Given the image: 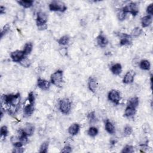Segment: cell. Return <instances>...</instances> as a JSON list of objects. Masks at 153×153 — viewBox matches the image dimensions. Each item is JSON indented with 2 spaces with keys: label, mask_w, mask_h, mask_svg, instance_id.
<instances>
[{
  "label": "cell",
  "mask_w": 153,
  "mask_h": 153,
  "mask_svg": "<svg viewBox=\"0 0 153 153\" xmlns=\"http://www.w3.org/2000/svg\"><path fill=\"white\" fill-rule=\"evenodd\" d=\"M5 7L1 5V7H0V14H3L5 13Z\"/></svg>",
  "instance_id": "41"
},
{
  "label": "cell",
  "mask_w": 153,
  "mask_h": 153,
  "mask_svg": "<svg viewBox=\"0 0 153 153\" xmlns=\"http://www.w3.org/2000/svg\"><path fill=\"white\" fill-rule=\"evenodd\" d=\"M120 37L121 38L120 41V46H130L132 44V37L130 36V35L126 34V33H122V34L120 35Z\"/></svg>",
  "instance_id": "9"
},
{
  "label": "cell",
  "mask_w": 153,
  "mask_h": 153,
  "mask_svg": "<svg viewBox=\"0 0 153 153\" xmlns=\"http://www.w3.org/2000/svg\"><path fill=\"white\" fill-rule=\"evenodd\" d=\"M10 26L9 25V24H6L5 25H4V27L3 28L2 30H1V37L3 38L4 35H5L7 32H9V31H10Z\"/></svg>",
  "instance_id": "35"
},
{
  "label": "cell",
  "mask_w": 153,
  "mask_h": 153,
  "mask_svg": "<svg viewBox=\"0 0 153 153\" xmlns=\"http://www.w3.org/2000/svg\"><path fill=\"white\" fill-rule=\"evenodd\" d=\"M80 124L78 123H74L69 127L68 133L72 136H75L78 134L79 131H80Z\"/></svg>",
  "instance_id": "15"
},
{
  "label": "cell",
  "mask_w": 153,
  "mask_h": 153,
  "mask_svg": "<svg viewBox=\"0 0 153 153\" xmlns=\"http://www.w3.org/2000/svg\"><path fill=\"white\" fill-rule=\"evenodd\" d=\"M87 119H88V120L89 121V122L91 123L96 122V120H97V118H96L95 112L92 111V112H89V114H87Z\"/></svg>",
  "instance_id": "29"
},
{
  "label": "cell",
  "mask_w": 153,
  "mask_h": 153,
  "mask_svg": "<svg viewBox=\"0 0 153 153\" xmlns=\"http://www.w3.org/2000/svg\"><path fill=\"white\" fill-rule=\"evenodd\" d=\"M38 87L43 90H47L51 86V83L44 79L39 78L37 80Z\"/></svg>",
  "instance_id": "11"
},
{
  "label": "cell",
  "mask_w": 153,
  "mask_h": 153,
  "mask_svg": "<svg viewBox=\"0 0 153 153\" xmlns=\"http://www.w3.org/2000/svg\"><path fill=\"white\" fill-rule=\"evenodd\" d=\"M23 132L28 137H30L32 136L35 131V126L32 124H26V125L24 129H22Z\"/></svg>",
  "instance_id": "13"
},
{
  "label": "cell",
  "mask_w": 153,
  "mask_h": 153,
  "mask_svg": "<svg viewBox=\"0 0 153 153\" xmlns=\"http://www.w3.org/2000/svg\"><path fill=\"white\" fill-rule=\"evenodd\" d=\"M139 103V98L138 97H133V98H132L131 99H130L128 100L127 106H131L136 108L138 107Z\"/></svg>",
  "instance_id": "23"
},
{
  "label": "cell",
  "mask_w": 153,
  "mask_h": 153,
  "mask_svg": "<svg viewBox=\"0 0 153 153\" xmlns=\"http://www.w3.org/2000/svg\"><path fill=\"white\" fill-rule=\"evenodd\" d=\"M24 151V149L22 148V147H19V148H16L14 147V148L13 151V152H16V153H22Z\"/></svg>",
  "instance_id": "40"
},
{
  "label": "cell",
  "mask_w": 153,
  "mask_h": 153,
  "mask_svg": "<svg viewBox=\"0 0 153 153\" xmlns=\"http://www.w3.org/2000/svg\"><path fill=\"white\" fill-rule=\"evenodd\" d=\"M105 128L106 131L110 133V134H114L116 132V129H115V127L114 126V124H113L110 120H107L105 122Z\"/></svg>",
  "instance_id": "18"
},
{
  "label": "cell",
  "mask_w": 153,
  "mask_h": 153,
  "mask_svg": "<svg viewBox=\"0 0 153 153\" xmlns=\"http://www.w3.org/2000/svg\"><path fill=\"white\" fill-rule=\"evenodd\" d=\"M51 83L56 87H60L64 83V72L62 70H58L52 74L50 77Z\"/></svg>",
  "instance_id": "2"
},
{
  "label": "cell",
  "mask_w": 153,
  "mask_h": 153,
  "mask_svg": "<svg viewBox=\"0 0 153 153\" xmlns=\"http://www.w3.org/2000/svg\"><path fill=\"white\" fill-rule=\"evenodd\" d=\"M48 20V16L46 13L39 12L37 13L36 18V24L38 28H43L46 25Z\"/></svg>",
  "instance_id": "6"
},
{
  "label": "cell",
  "mask_w": 153,
  "mask_h": 153,
  "mask_svg": "<svg viewBox=\"0 0 153 153\" xmlns=\"http://www.w3.org/2000/svg\"><path fill=\"white\" fill-rule=\"evenodd\" d=\"M146 12L147 13V14H148V15H150V16H152L153 14V4H150L148 7H147L146 8Z\"/></svg>",
  "instance_id": "37"
},
{
  "label": "cell",
  "mask_w": 153,
  "mask_h": 153,
  "mask_svg": "<svg viewBox=\"0 0 153 153\" xmlns=\"http://www.w3.org/2000/svg\"><path fill=\"white\" fill-rule=\"evenodd\" d=\"M23 50H16L10 54V58L14 62H19L25 57Z\"/></svg>",
  "instance_id": "8"
},
{
  "label": "cell",
  "mask_w": 153,
  "mask_h": 153,
  "mask_svg": "<svg viewBox=\"0 0 153 153\" xmlns=\"http://www.w3.org/2000/svg\"><path fill=\"white\" fill-rule=\"evenodd\" d=\"M19 63L22 66L25 67V68H28L30 66L31 64V62L27 57H25L19 62Z\"/></svg>",
  "instance_id": "30"
},
{
  "label": "cell",
  "mask_w": 153,
  "mask_h": 153,
  "mask_svg": "<svg viewBox=\"0 0 153 153\" xmlns=\"http://www.w3.org/2000/svg\"><path fill=\"white\" fill-rule=\"evenodd\" d=\"M9 133V130L8 128L6 126H3L1 127V130H0V134H1V137L5 138L7 137Z\"/></svg>",
  "instance_id": "33"
},
{
  "label": "cell",
  "mask_w": 153,
  "mask_h": 153,
  "mask_svg": "<svg viewBox=\"0 0 153 153\" xmlns=\"http://www.w3.org/2000/svg\"><path fill=\"white\" fill-rule=\"evenodd\" d=\"M96 42L100 47L104 48L108 44V39L103 33H100V34L96 37Z\"/></svg>",
  "instance_id": "10"
},
{
  "label": "cell",
  "mask_w": 153,
  "mask_h": 153,
  "mask_svg": "<svg viewBox=\"0 0 153 153\" xmlns=\"http://www.w3.org/2000/svg\"><path fill=\"white\" fill-rule=\"evenodd\" d=\"M134 152L133 146L130 145H127L121 150V153H132Z\"/></svg>",
  "instance_id": "31"
},
{
  "label": "cell",
  "mask_w": 153,
  "mask_h": 153,
  "mask_svg": "<svg viewBox=\"0 0 153 153\" xmlns=\"http://www.w3.org/2000/svg\"><path fill=\"white\" fill-rule=\"evenodd\" d=\"M71 101L68 98H64L59 101V110L62 114H69L71 110Z\"/></svg>",
  "instance_id": "3"
},
{
  "label": "cell",
  "mask_w": 153,
  "mask_h": 153,
  "mask_svg": "<svg viewBox=\"0 0 153 153\" xmlns=\"http://www.w3.org/2000/svg\"><path fill=\"white\" fill-rule=\"evenodd\" d=\"M34 104H30L26 105L24 108V114L25 117H30L34 111Z\"/></svg>",
  "instance_id": "14"
},
{
  "label": "cell",
  "mask_w": 153,
  "mask_h": 153,
  "mask_svg": "<svg viewBox=\"0 0 153 153\" xmlns=\"http://www.w3.org/2000/svg\"><path fill=\"white\" fill-rule=\"evenodd\" d=\"M97 81L93 77H90L88 80V87L90 91L95 93L97 89Z\"/></svg>",
  "instance_id": "16"
},
{
  "label": "cell",
  "mask_w": 153,
  "mask_h": 153,
  "mask_svg": "<svg viewBox=\"0 0 153 153\" xmlns=\"http://www.w3.org/2000/svg\"><path fill=\"white\" fill-rule=\"evenodd\" d=\"M49 142L46 141H44V142L41 144L40 146V148H39V152L41 153H46L47 152V149L49 148Z\"/></svg>",
  "instance_id": "28"
},
{
  "label": "cell",
  "mask_w": 153,
  "mask_h": 153,
  "mask_svg": "<svg viewBox=\"0 0 153 153\" xmlns=\"http://www.w3.org/2000/svg\"><path fill=\"white\" fill-rule=\"evenodd\" d=\"M126 16H127V14L125 12H124L122 9L119 10L118 12L117 13V18L118 20L120 21H123L125 19Z\"/></svg>",
  "instance_id": "32"
},
{
  "label": "cell",
  "mask_w": 153,
  "mask_h": 153,
  "mask_svg": "<svg viewBox=\"0 0 153 153\" xmlns=\"http://www.w3.org/2000/svg\"><path fill=\"white\" fill-rule=\"evenodd\" d=\"M133 132V129L130 126H126L124 129V135L126 137L130 136Z\"/></svg>",
  "instance_id": "34"
},
{
  "label": "cell",
  "mask_w": 153,
  "mask_h": 153,
  "mask_svg": "<svg viewBox=\"0 0 153 153\" xmlns=\"http://www.w3.org/2000/svg\"><path fill=\"white\" fill-rule=\"evenodd\" d=\"M28 100L29 101V103L30 104H34L35 96H34V93H33L32 92H30V93L28 94Z\"/></svg>",
  "instance_id": "36"
},
{
  "label": "cell",
  "mask_w": 153,
  "mask_h": 153,
  "mask_svg": "<svg viewBox=\"0 0 153 153\" xmlns=\"http://www.w3.org/2000/svg\"><path fill=\"white\" fill-rule=\"evenodd\" d=\"M49 9L53 12H64L67 10L66 4L62 1H53L49 4Z\"/></svg>",
  "instance_id": "4"
},
{
  "label": "cell",
  "mask_w": 153,
  "mask_h": 153,
  "mask_svg": "<svg viewBox=\"0 0 153 153\" xmlns=\"http://www.w3.org/2000/svg\"><path fill=\"white\" fill-rule=\"evenodd\" d=\"M98 129L95 127H90L87 131V134L90 136V137L94 138L96 135L98 134Z\"/></svg>",
  "instance_id": "27"
},
{
  "label": "cell",
  "mask_w": 153,
  "mask_h": 153,
  "mask_svg": "<svg viewBox=\"0 0 153 153\" xmlns=\"http://www.w3.org/2000/svg\"><path fill=\"white\" fill-rule=\"evenodd\" d=\"M33 49V44L31 42H28L27 43H26V44L25 45V46L24 47V52L25 53V55H28L31 53L32 50Z\"/></svg>",
  "instance_id": "25"
},
{
  "label": "cell",
  "mask_w": 153,
  "mask_h": 153,
  "mask_svg": "<svg viewBox=\"0 0 153 153\" xmlns=\"http://www.w3.org/2000/svg\"><path fill=\"white\" fill-rule=\"evenodd\" d=\"M17 18L19 20H23L25 18V13L23 11H19L16 14Z\"/></svg>",
  "instance_id": "38"
},
{
  "label": "cell",
  "mask_w": 153,
  "mask_h": 153,
  "mask_svg": "<svg viewBox=\"0 0 153 153\" xmlns=\"http://www.w3.org/2000/svg\"><path fill=\"white\" fill-rule=\"evenodd\" d=\"M60 152H72V148L70 146L66 145L64 146V148L62 149Z\"/></svg>",
  "instance_id": "39"
},
{
  "label": "cell",
  "mask_w": 153,
  "mask_h": 153,
  "mask_svg": "<svg viewBox=\"0 0 153 153\" xmlns=\"http://www.w3.org/2000/svg\"><path fill=\"white\" fill-rule=\"evenodd\" d=\"M139 66L142 70L149 71L151 68V64L148 60H142L140 62Z\"/></svg>",
  "instance_id": "21"
},
{
  "label": "cell",
  "mask_w": 153,
  "mask_h": 153,
  "mask_svg": "<svg viewBox=\"0 0 153 153\" xmlns=\"http://www.w3.org/2000/svg\"><path fill=\"white\" fill-rule=\"evenodd\" d=\"M70 37L68 35H64L63 37H62L59 38V39L58 40V43L60 46H66L69 44L70 42Z\"/></svg>",
  "instance_id": "24"
},
{
  "label": "cell",
  "mask_w": 153,
  "mask_h": 153,
  "mask_svg": "<svg viewBox=\"0 0 153 153\" xmlns=\"http://www.w3.org/2000/svg\"><path fill=\"white\" fill-rule=\"evenodd\" d=\"M123 11L126 14L130 13L133 16H137L139 13V7L137 3L131 2L125 5L123 9Z\"/></svg>",
  "instance_id": "5"
},
{
  "label": "cell",
  "mask_w": 153,
  "mask_h": 153,
  "mask_svg": "<svg viewBox=\"0 0 153 153\" xmlns=\"http://www.w3.org/2000/svg\"><path fill=\"white\" fill-rule=\"evenodd\" d=\"M142 33V30L139 27H136L132 31L130 36L133 37H138L141 35Z\"/></svg>",
  "instance_id": "26"
},
{
  "label": "cell",
  "mask_w": 153,
  "mask_h": 153,
  "mask_svg": "<svg viewBox=\"0 0 153 153\" xmlns=\"http://www.w3.org/2000/svg\"><path fill=\"white\" fill-rule=\"evenodd\" d=\"M108 98L112 103L118 105L121 99L120 93L116 90H111L108 95Z\"/></svg>",
  "instance_id": "7"
},
{
  "label": "cell",
  "mask_w": 153,
  "mask_h": 153,
  "mask_svg": "<svg viewBox=\"0 0 153 153\" xmlns=\"http://www.w3.org/2000/svg\"><path fill=\"white\" fill-rule=\"evenodd\" d=\"M135 76V72L133 71H129L126 74V75L124 76L123 82L124 84H131L134 81V78Z\"/></svg>",
  "instance_id": "12"
},
{
  "label": "cell",
  "mask_w": 153,
  "mask_h": 153,
  "mask_svg": "<svg viewBox=\"0 0 153 153\" xmlns=\"http://www.w3.org/2000/svg\"><path fill=\"white\" fill-rule=\"evenodd\" d=\"M18 4L25 9H28L32 7L33 4V1L32 0H22V1H18Z\"/></svg>",
  "instance_id": "22"
},
{
  "label": "cell",
  "mask_w": 153,
  "mask_h": 153,
  "mask_svg": "<svg viewBox=\"0 0 153 153\" xmlns=\"http://www.w3.org/2000/svg\"><path fill=\"white\" fill-rule=\"evenodd\" d=\"M2 102L5 105L12 106L13 107L18 108V106L20 105V93H18L16 94H10L4 95L1 98Z\"/></svg>",
  "instance_id": "1"
},
{
  "label": "cell",
  "mask_w": 153,
  "mask_h": 153,
  "mask_svg": "<svg viewBox=\"0 0 153 153\" xmlns=\"http://www.w3.org/2000/svg\"><path fill=\"white\" fill-rule=\"evenodd\" d=\"M152 16L147 15L141 19V25L143 28L148 27L152 23Z\"/></svg>",
  "instance_id": "17"
},
{
  "label": "cell",
  "mask_w": 153,
  "mask_h": 153,
  "mask_svg": "<svg viewBox=\"0 0 153 153\" xmlns=\"http://www.w3.org/2000/svg\"><path fill=\"white\" fill-rule=\"evenodd\" d=\"M136 114V108L131 106H127L126 109L125 111H124V116L126 117L130 118L134 116V115Z\"/></svg>",
  "instance_id": "20"
},
{
  "label": "cell",
  "mask_w": 153,
  "mask_h": 153,
  "mask_svg": "<svg viewBox=\"0 0 153 153\" xmlns=\"http://www.w3.org/2000/svg\"><path fill=\"white\" fill-rule=\"evenodd\" d=\"M111 71L114 75L119 76L122 72V66L120 64H116L111 67Z\"/></svg>",
  "instance_id": "19"
}]
</instances>
